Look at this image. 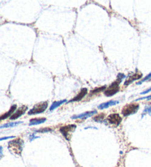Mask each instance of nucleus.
<instances>
[{
    "label": "nucleus",
    "mask_w": 151,
    "mask_h": 167,
    "mask_svg": "<svg viewBox=\"0 0 151 167\" xmlns=\"http://www.w3.org/2000/svg\"><path fill=\"white\" fill-rule=\"evenodd\" d=\"M125 77V74H121L119 73L117 76V80L116 81H114L112 84H111L108 88H106L104 94L106 97H112V96L115 95L117 92L119 91V84L122 82L123 78Z\"/></svg>",
    "instance_id": "f257e3e1"
},
{
    "label": "nucleus",
    "mask_w": 151,
    "mask_h": 167,
    "mask_svg": "<svg viewBox=\"0 0 151 167\" xmlns=\"http://www.w3.org/2000/svg\"><path fill=\"white\" fill-rule=\"evenodd\" d=\"M24 141L21 138L14 139L8 143V149L11 153L15 155H21L23 149Z\"/></svg>",
    "instance_id": "f03ea898"
},
{
    "label": "nucleus",
    "mask_w": 151,
    "mask_h": 167,
    "mask_svg": "<svg viewBox=\"0 0 151 167\" xmlns=\"http://www.w3.org/2000/svg\"><path fill=\"white\" fill-rule=\"evenodd\" d=\"M47 107H48L47 101L41 102H39V103L36 104V105H35L31 110L29 111L28 115H36V114H41V113H44Z\"/></svg>",
    "instance_id": "7ed1b4c3"
},
{
    "label": "nucleus",
    "mask_w": 151,
    "mask_h": 167,
    "mask_svg": "<svg viewBox=\"0 0 151 167\" xmlns=\"http://www.w3.org/2000/svg\"><path fill=\"white\" fill-rule=\"evenodd\" d=\"M139 108V105L137 103H131L128 104L122 108V114L124 116H131L132 114H134L138 111Z\"/></svg>",
    "instance_id": "20e7f679"
},
{
    "label": "nucleus",
    "mask_w": 151,
    "mask_h": 167,
    "mask_svg": "<svg viewBox=\"0 0 151 167\" xmlns=\"http://www.w3.org/2000/svg\"><path fill=\"white\" fill-rule=\"evenodd\" d=\"M75 129H76V125L69 124V125H67V126L61 127V128H60V133L63 134V135L65 137V138L67 139V140L69 141L70 140L71 134H72V133H73Z\"/></svg>",
    "instance_id": "39448f33"
},
{
    "label": "nucleus",
    "mask_w": 151,
    "mask_h": 167,
    "mask_svg": "<svg viewBox=\"0 0 151 167\" xmlns=\"http://www.w3.org/2000/svg\"><path fill=\"white\" fill-rule=\"evenodd\" d=\"M122 120V117L117 114H110L107 117V121H108L111 124L114 125V126H118V125L120 124Z\"/></svg>",
    "instance_id": "423d86ee"
},
{
    "label": "nucleus",
    "mask_w": 151,
    "mask_h": 167,
    "mask_svg": "<svg viewBox=\"0 0 151 167\" xmlns=\"http://www.w3.org/2000/svg\"><path fill=\"white\" fill-rule=\"evenodd\" d=\"M27 109L28 108H27V106H25V105L21 106V107H19L18 109H17L16 111H15L14 114L10 116V120H15V119H18V118H19L21 116H22V115L25 114V112L27 111Z\"/></svg>",
    "instance_id": "0eeeda50"
},
{
    "label": "nucleus",
    "mask_w": 151,
    "mask_h": 167,
    "mask_svg": "<svg viewBox=\"0 0 151 167\" xmlns=\"http://www.w3.org/2000/svg\"><path fill=\"white\" fill-rule=\"evenodd\" d=\"M142 77V74H141V73H139V74L135 73V74H129L128 77H127L126 80L125 81L124 86H128V85L131 84L133 82H134L135 80H139L140 78Z\"/></svg>",
    "instance_id": "6e6552de"
},
{
    "label": "nucleus",
    "mask_w": 151,
    "mask_h": 167,
    "mask_svg": "<svg viewBox=\"0 0 151 167\" xmlns=\"http://www.w3.org/2000/svg\"><path fill=\"white\" fill-rule=\"evenodd\" d=\"M88 94V90L87 88H82V89L81 90V91L78 93V94L76 96V97H74L72 100H69L68 102V103L69 102H78V101H81L82 100L83 98H84L85 97H86V95Z\"/></svg>",
    "instance_id": "1a4fd4ad"
},
{
    "label": "nucleus",
    "mask_w": 151,
    "mask_h": 167,
    "mask_svg": "<svg viewBox=\"0 0 151 167\" xmlns=\"http://www.w3.org/2000/svg\"><path fill=\"white\" fill-rule=\"evenodd\" d=\"M97 111H87V112H85L83 114H79V115H75V116H72V119H86V118L90 117V116H92L94 114H97Z\"/></svg>",
    "instance_id": "9d476101"
},
{
    "label": "nucleus",
    "mask_w": 151,
    "mask_h": 167,
    "mask_svg": "<svg viewBox=\"0 0 151 167\" xmlns=\"http://www.w3.org/2000/svg\"><path fill=\"white\" fill-rule=\"evenodd\" d=\"M119 101L111 100V101H108V102H105V103L100 104V105L98 106V108L100 109V110H102V109L108 108V107H111V106L115 105H117V104H119Z\"/></svg>",
    "instance_id": "9b49d317"
},
{
    "label": "nucleus",
    "mask_w": 151,
    "mask_h": 167,
    "mask_svg": "<svg viewBox=\"0 0 151 167\" xmlns=\"http://www.w3.org/2000/svg\"><path fill=\"white\" fill-rule=\"evenodd\" d=\"M16 107H17L16 105H13V106H11V107L10 108V110L1 116V120H4L5 119H7L8 117H10V116H11L12 115H13L15 112V111L17 110Z\"/></svg>",
    "instance_id": "f8f14e48"
},
{
    "label": "nucleus",
    "mask_w": 151,
    "mask_h": 167,
    "mask_svg": "<svg viewBox=\"0 0 151 167\" xmlns=\"http://www.w3.org/2000/svg\"><path fill=\"white\" fill-rule=\"evenodd\" d=\"M46 118H39V119H33L29 121V126H33V125H37L42 124L46 121Z\"/></svg>",
    "instance_id": "ddd939ff"
},
{
    "label": "nucleus",
    "mask_w": 151,
    "mask_h": 167,
    "mask_svg": "<svg viewBox=\"0 0 151 167\" xmlns=\"http://www.w3.org/2000/svg\"><path fill=\"white\" fill-rule=\"evenodd\" d=\"M67 102V100H60V101H58V102H54L53 104H52L51 107H50V111H53V110H55V108H57V107H59L60 105H61L62 104L65 103V102Z\"/></svg>",
    "instance_id": "4468645a"
},
{
    "label": "nucleus",
    "mask_w": 151,
    "mask_h": 167,
    "mask_svg": "<svg viewBox=\"0 0 151 167\" xmlns=\"http://www.w3.org/2000/svg\"><path fill=\"white\" fill-rule=\"evenodd\" d=\"M22 121H17V122H10V123H8V124H3L2 125L1 128H13V127H15V126H17V125L22 124Z\"/></svg>",
    "instance_id": "2eb2a0df"
},
{
    "label": "nucleus",
    "mask_w": 151,
    "mask_h": 167,
    "mask_svg": "<svg viewBox=\"0 0 151 167\" xmlns=\"http://www.w3.org/2000/svg\"><path fill=\"white\" fill-rule=\"evenodd\" d=\"M105 90H106V86H102V87H99V88H95L94 90H92V91H91V94L100 93V92H102L103 91H105Z\"/></svg>",
    "instance_id": "dca6fc26"
},
{
    "label": "nucleus",
    "mask_w": 151,
    "mask_h": 167,
    "mask_svg": "<svg viewBox=\"0 0 151 167\" xmlns=\"http://www.w3.org/2000/svg\"><path fill=\"white\" fill-rule=\"evenodd\" d=\"M104 114H101L100 115H98V116H96L94 118V120L96 121H98V122H102V121H103L104 119Z\"/></svg>",
    "instance_id": "f3484780"
},
{
    "label": "nucleus",
    "mask_w": 151,
    "mask_h": 167,
    "mask_svg": "<svg viewBox=\"0 0 151 167\" xmlns=\"http://www.w3.org/2000/svg\"><path fill=\"white\" fill-rule=\"evenodd\" d=\"M150 79H151V73H150V74H147V75L146 77H145L144 78V79L138 82V83H137V85L142 84V83H143V82L146 81V80H150Z\"/></svg>",
    "instance_id": "a211bd4d"
},
{
    "label": "nucleus",
    "mask_w": 151,
    "mask_h": 167,
    "mask_svg": "<svg viewBox=\"0 0 151 167\" xmlns=\"http://www.w3.org/2000/svg\"><path fill=\"white\" fill-rule=\"evenodd\" d=\"M144 112L147 113V114H148L150 116H151V107L150 106H147V107H145Z\"/></svg>",
    "instance_id": "6ab92c4d"
},
{
    "label": "nucleus",
    "mask_w": 151,
    "mask_h": 167,
    "mask_svg": "<svg viewBox=\"0 0 151 167\" xmlns=\"http://www.w3.org/2000/svg\"><path fill=\"white\" fill-rule=\"evenodd\" d=\"M50 131H52V130L49 129V128H45V129H41V130H37L36 132H39V133H44V132H50Z\"/></svg>",
    "instance_id": "aec40b11"
},
{
    "label": "nucleus",
    "mask_w": 151,
    "mask_h": 167,
    "mask_svg": "<svg viewBox=\"0 0 151 167\" xmlns=\"http://www.w3.org/2000/svg\"><path fill=\"white\" fill-rule=\"evenodd\" d=\"M151 100V95L150 96H148V97H142V98H139V99H137V100L136 101H139V100Z\"/></svg>",
    "instance_id": "412c9836"
},
{
    "label": "nucleus",
    "mask_w": 151,
    "mask_h": 167,
    "mask_svg": "<svg viewBox=\"0 0 151 167\" xmlns=\"http://www.w3.org/2000/svg\"><path fill=\"white\" fill-rule=\"evenodd\" d=\"M150 91H151V88H149V89L146 90V91L142 92L141 94H147V93H148V92H150Z\"/></svg>",
    "instance_id": "4be33fe9"
},
{
    "label": "nucleus",
    "mask_w": 151,
    "mask_h": 167,
    "mask_svg": "<svg viewBox=\"0 0 151 167\" xmlns=\"http://www.w3.org/2000/svg\"><path fill=\"white\" fill-rule=\"evenodd\" d=\"M15 136H8V137H5V138H2L1 139H0V140L1 141H3V140H5V139H8V138H14Z\"/></svg>",
    "instance_id": "5701e85b"
}]
</instances>
